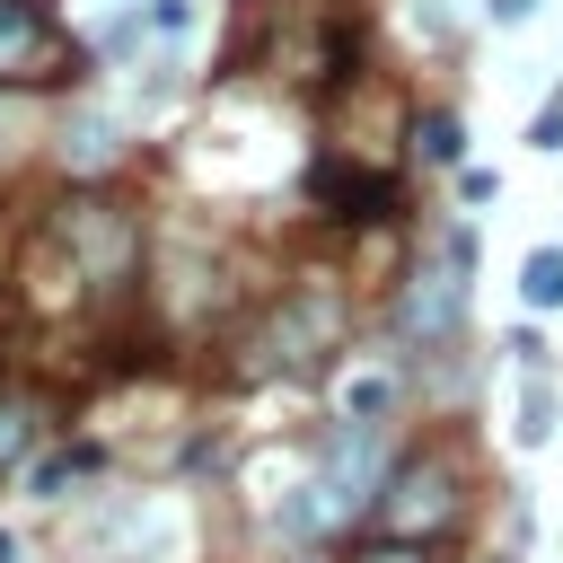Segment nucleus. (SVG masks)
Instances as JSON below:
<instances>
[{"mask_svg":"<svg viewBox=\"0 0 563 563\" xmlns=\"http://www.w3.org/2000/svg\"><path fill=\"white\" fill-rule=\"evenodd\" d=\"M528 9H537V0H484V18H493V26H519Z\"/></svg>","mask_w":563,"mask_h":563,"instance_id":"nucleus-13","label":"nucleus"},{"mask_svg":"<svg viewBox=\"0 0 563 563\" xmlns=\"http://www.w3.org/2000/svg\"><path fill=\"white\" fill-rule=\"evenodd\" d=\"M413 150H422L431 167H457V158H466V132H457V114H422V123H413Z\"/></svg>","mask_w":563,"mask_h":563,"instance_id":"nucleus-8","label":"nucleus"},{"mask_svg":"<svg viewBox=\"0 0 563 563\" xmlns=\"http://www.w3.org/2000/svg\"><path fill=\"white\" fill-rule=\"evenodd\" d=\"M466 273H475V238L449 229V238H440V264L413 273V290H405V308H396V334L422 343V352L457 343V325H466Z\"/></svg>","mask_w":563,"mask_h":563,"instance_id":"nucleus-2","label":"nucleus"},{"mask_svg":"<svg viewBox=\"0 0 563 563\" xmlns=\"http://www.w3.org/2000/svg\"><path fill=\"white\" fill-rule=\"evenodd\" d=\"M62 158H70V167H106V158H114V123H106V114H70V123H62Z\"/></svg>","mask_w":563,"mask_h":563,"instance_id":"nucleus-5","label":"nucleus"},{"mask_svg":"<svg viewBox=\"0 0 563 563\" xmlns=\"http://www.w3.org/2000/svg\"><path fill=\"white\" fill-rule=\"evenodd\" d=\"M35 440H44V413H35L18 387H0V475H18V466L35 457Z\"/></svg>","mask_w":563,"mask_h":563,"instance_id":"nucleus-4","label":"nucleus"},{"mask_svg":"<svg viewBox=\"0 0 563 563\" xmlns=\"http://www.w3.org/2000/svg\"><path fill=\"white\" fill-rule=\"evenodd\" d=\"M53 62V18L44 0H0V79H35Z\"/></svg>","mask_w":563,"mask_h":563,"instance_id":"nucleus-3","label":"nucleus"},{"mask_svg":"<svg viewBox=\"0 0 563 563\" xmlns=\"http://www.w3.org/2000/svg\"><path fill=\"white\" fill-rule=\"evenodd\" d=\"M457 510H466V493H457V466H449L440 449L387 466V484H378V501H369L378 537H413V545H440V537L457 528Z\"/></svg>","mask_w":563,"mask_h":563,"instance_id":"nucleus-1","label":"nucleus"},{"mask_svg":"<svg viewBox=\"0 0 563 563\" xmlns=\"http://www.w3.org/2000/svg\"><path fill=\"white\" fill-rule=\"evenodd\" d=\"M352 563H431V545H413V537H369V545H352Z\"/></svg>","mask_w":563,"mask_h":563,"instance_id":"nucleus-10","label":"nucleus"},{"mask_svg":"<svg viewBox=\"0 0 563 563\" xmlns=\"http://www.w3.org/2000/svg\"><path fill=\"white\" fill-rule=\"evenodd\" d=\"M519 299H528V308H563V246H528V264H519Z\"/></svg>","mask_w":563,"mask_h":563,"instance_id":"nucleus-6","label":"nucleus"},{"mask_svg":"<svg viewBox=\"0 0 563 563\" xmlns=\"http://www.w3.org/2000/svg\"><path fill=\"white\" fill-rule=\"evenodd\" d=\"M9 132H18V106H0V150H9Z\"/></svg>","mask_w":563,"mask_h":563,"instance_id":"nucleus-14","label":"nucleus"},{"mask_svg":"<svg viewBox=\"0 0 563 563\" xmlns=\"http://www.w3.org/2000/svg\"><path fill=\"white\" fill-rule=\"evenodd\" d=\"M387 405H396V378H378V369L343 387V422H361V431H378V422H387Z\"/></svg>","mask_w":563,"mask_h":563,"instance_id":"nucleus-7","label":"nucleus"},{"mask_svg":"<svg viewBox=\"0 0 563 563\" xmlns=\"http://www.w3.org/2000/svg\"><path fill=\"white\" fill-rule=\"evenodd\" d=\"M537 440H554V387H545V369L528 361V405H519V449H537Z\"/></svg>","mask_w":563,"mask_h":563,"instance_id":"nucleus-9","label":"nucleus"},{"mask_svg":"<svg viewBox=\"0 0 563 563\" xmlns=\"http://www.w3.org/2000/svg\"><path fill=\"white\" fill-rule=\"evenodd\" d=\"M457 194H466V202H493V194H501V176H493V167H466V176H457Z\"/></svg>","mask_w":563,"mask_h":563,"instance_id":"nucleus-12","label":"nucleus"},{"mask_svg":"<svg viewBox=\"0 0 563 563\" xmlns=\"http://www.w3.org/2000/svg\"><path fill=\"white\" fill-rule=\"evenodd\" d=\"M0 563H18V537H9V528H0Z\"/></svg>","mask_w":563,"mask_h":563,"instance_id":"nucleus-15","label":"nucleus"},{"mask_svg":"<svg viewBox=\"0 0 563 563\" xmlns=\"http://www.w3.org/2000/svg\"><path fill=\"white\" fill-rule=\"evenodd\" d=\"M528 150H563V88L537 106V123H528Z\"/></svg>","mask_w":563,"mask_h":563,"instance_id":"nucleus-11","label":"nucleus"}]
</instances>
